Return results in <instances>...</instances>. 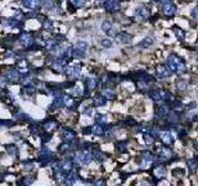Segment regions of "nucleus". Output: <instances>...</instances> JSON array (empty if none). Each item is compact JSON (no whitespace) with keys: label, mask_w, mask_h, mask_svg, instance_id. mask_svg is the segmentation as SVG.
<instances>
[{"label":"nucleus","mask_w":198,"mask_h":186,"mask_svg":"<svg viewBox=\"0 0 198 186\" xmlns=\"http://www.w3.org/2000/svg\"><path fill=\"white\" fill-rule=\"evenodd\" d=\"M192 14H193V16H194L196 19H198V6H196V8L193 9V12H192Z\"/></svg>","instance_id":"nucleus-24"},{"label":"nucleus","mask_w":198,"mask_h":186,"mask_svg":"<svg viewBox=\"0 0 198 186\" xmlns=\"http://www.w3.org/2000/svg\"><path fill=\"white\" fill-rule=\"evenodd\" d=\"M186 134H187V130H186V129H180V130H178V137H180V138L184 137Z\"/></svg>","instance_id":"nucleus-23"},{"label":"nucleus","mask_w":198,"mask_h":186,"mask_svg":"<svg viewBox=\"0 0 198 186\" xmlns=\"http://www.w3.org/2000/svg\"><path fill=\"white\" fill-rule=\"evenodd\" d=\"M158 135H160V138L162 139V141H164L165 144H171V143L174 141L172 137H171V134H170L168 131H161Z\"/></svg>","instance_id":"nucleus-7"},{"label":"nucleus","mask_w":198,"mask_h":186,"mask_svg":"<svg viewBox=\"0 0 198 186\" xmlns=\"http://www.w3.org/2000/svg\"><path fill=\"white\" fill-rule=\"evenodd\" d=\"M135 15L140 20H146L150 16V9L148 6H145V5H140L135 11Z\"/></svg>","instance_id":"nucleus-2"},{"label":"nucleus","mask_w":198,"mask_h":186,"mask_svg":"<svg viewBox=\"0 0 198 186\" xmlns=\"http://www.w3.org/2000/svg\"><path fill=\"white\" fill-rule=\"evenodd\" d=\"M162 11H164V14H165L166 16H174V15L176 14L177 9H176V6H175V5L170 4V3H166V4H164Z\"/></svg>","instance_id":"nucleus-4"},{"label":"nucleus","mask_w":198,"mask_h":186,"mask_svg":"<svg viewBox=\"0 0 198 186\" xmlns=\"http://www.w3.org/2000/svg\"><path fill=\"white\" fill-rule=\"evenodd\" d=\"M6 151L10 155H14V156H18L19 155V149H18V147H15V145H8V147H6Z\"/></svg>","instance_id":"nucleus-12"},{"label":"nucleus","mask_w":198,"mask_h":186,"mask_svg":"<svg viewBox=\"0 0 198 186\" xmlns=\"http://www.w3.org/2000/svg\"><path fill=\"white\" fill-rule=\"evenodd\" d=\"M140 186H151V185H149L148 182H141V184H140Z\"/></svg>","instance_id":"nucleus-29"},{"label":"nucleus","mask_w":198,"mask_h":186,"mask_svg":"<svg viewBox=\"0 0 198 186\" xmlns=\"http://www.w3.org/2000/svg\"><path fill=\"white\" fill-rule=\"evenodd\" d=\"M166 118H167L168 124H171V125H175L178 122V115H177L176 112H168L166 114Z\"/></svg>","instance_id":"nucleus-6"},{"label":"nucleus","mask_w":198,"mask_h":186,"mask_svg":"<svg viewBox=\"0 0 198 186\" xmlns=\"http://www.w3.org/2000/svg\"><path fill=\"white\" fill-rule=\"evenodd\" d=\"M92 128H89V127H87V128H84L83 129V133H84V134H90V133H92V130H90Z\"/></svg>","instance_id":"nucleus-26"},{"label":"nucleus","mask_w":198,"mask_h":186,"mask_svg":"<svg viewBox=\"0 0 198 186\" xmlns=\"http://www.w3.org/2000/svg\"><path fill=\"white\" fill-rule=\"evenodd\" d=\"M131 38H133V36H131V35H129L126 32H122V34H119V36H118V41H120L123 44H128V42L131 41Z\"/></svg>","instance_id":"nucleus-8"},{"label":"nucleus","mask_w":198,"mask_h":186,"mask_svg":"<svg viewBox=\"0 0 198 186\" xmlns=\"http://www.w3.org/2000/svg\"><path fill=\"white\" fill-rule=\"evenodd\" d=\"M96 186H105V184H104L103 180H98V181L96 182Z\"/></svg>","instance_id":"nucleus-27"},{"label":"nucleus","mask_w":198,"mask_h":186,"mask_svg":"<svg viewBox=\"0 0 198 186\" xmlns=\"http://www.w3.org/2000/svg\"><path fill=\"white\" fill-rule=\"evenodd\" d=\"M94 104L96 105H103V104H105V99L103 97H98V98H96Z\"/></svg>","instance_id":"nucleus-21"},{"label":"nucleus","mask_w":198,"mask_h":186,"mask_svg":"<svg viewBox=\"0 0 198 186\" xmlns=\"http://www.w3.org/2000/svg\"><path fill=\"white\" fill-rule=\"evenodd\" d=\"M172 172H174V175H180V176H183L184 174H186V170L182 169V168H177V169H175Z\"/></svg>","instance_id":"nucleus-18"},{"label":"nucleus","mask_w":198,"mask_h":186,"mask_svg":"<svg viewBox=\"0 0 198 186\" xmlns=\"http://www.w3.org/2000/svg\"><path fill=\"white\" fill-rule=\"evenodd\" d=\"M149 96H150V98H151L152 101L160 102V101H162L164 97H165V92H162V91H160V89H151V91L149 92Z\"/></svg>","instance_id":"nucleus-3"},{"label":"nucleus","mask_w":198,"mask_h":186,"mask_svg":"<svg viewBox=\"0 0 198 186\" xmlns=\"http://www.w3.org/2000/svg\"><path fill=\"white\" fill-rule=\"evenodd\" d=\"M102 44H103L104 46H107V47H110V46H112V42L109 41V40H105V41H102Z\"/></svg>","instance_id":"nucleus-25"},{"label":"nucleus","mask_w":198,"mask_h":186,"mask_svg":"<svg viewBox=\"0 0 198 186\" xmlns=\"http://www.w3.org/2000/svg\"><path fill=\"white\" fill-rule=\"evenodd\" d=\"M167 67H168L170 71H174V72H177V73H183L187 70L186 63H184L183 60L180 58L177 55H171L167 58Z\"/></svg>","instance_id":"nucleus-1"},{"label":"nucleus","mask_w":198,"mask_h":186,"mask_svg":"<svg viewBox=\"0 0 198 186\" xmlns=\"http://www.w3.org/2000/svg\"><path fill=\"white\" fill-rule=\"evenodd\" d=\"M196 160H197V161H198V156H197V158H196Z\"/></svg>","instance_id":"nucleus-30"},{"label":"nucleus","mask_w":198,"mask_h":186,"mask_svg":"<svg viewBox=\"0 0 198 186\" xmlns=\"http://www.w3.org/2000/svg\"><path fill=\"white\" fill-rule=\"evenodd\" d=\"M156 75H157L158 78H165V77H168L171 75V71L167 67H165V66L161 65V66H158V67H157Z\"/></svg>","instance_id":"nucleus-5"},{"label":"nucleus","mask_w":198,"mask_h":186,"mask_svg":"<svg viewBox=\"0 0 198 186\" xmlns=\"http://www.w3.org/2000/svg\"><path fill=\"white\" fill-rule=\"evenodd\" d=\"M141 155H142V159L145 161H152L154 160V156H152V154L150 151H142Z\"/></svg>","instance_id":"nucleus-15"},{"label":"nucleus","mask_w":198,"mask_h":186,"mask_svg":"<svg viewBox=\"0 0 198 186\" xmlns=\"http://www.w3.org/2000/svg\"><path fill=\"white\" fill-rule=\"evenodd\" d=\"M175 35H176V37L178 38V40H183L184 38V36H186V32H184L182 29H180V28H175Z\"/></svg>","instance_id":"nucleus-14"},{"label":"nucleus","mask_w":198,"mask_h":186,"mask_svg":"<svg viewBox=\"0 0 198 186\" xmlns=\"http://www.w3.org/2000/svg\"><path fill=\"white\" fill-rule=\"evenodd\" d=\"M155 2H160V3H164V4H166L168 0H155Z\"/></svg>","instance_id":"nucleus-28"},{"label":"nucleus","mask_w":198,"mask_h":186,"mask_svg":"<svg viewBox=\"0 0 198 186\" xmlns=\"http://www.w3.org/2000/svg\"><path fill=\"white\" fill-rule=\"evenodd\" d=\"M152 44H154V40L151 37H146V38H144L140 44H138V47H149Z\"/></svg>","instance_id":"nucleus-10"},{"label":"nucleus","mask_w":198,"mask_h":186,"mask_svg":"<svg viewBox=\"0 0 198 186\" xmlns=\"http://www.w3.org/2000/svg\"><path fill=\"white\" fill-rule=\"evenodd\" d=\"M116 147H118V150H120V151H126V141H119L116 144Z\"/></svg>","instance_id":"nucleus-17"},{"label":"nucleus","mask_w":198,"mask_h":186,"mask_svg":"<svg viewBox=\"0 0 198 186\" xmlns=\"http://www.w3.org/2000/svg\"><path fill=\"white\" fill-rule=\"evenodd\" d=\"M144 138H145V141L148 144H152L154 143V137L151 134H144Z\"/></svg>","instance_id":"nucleus-20"},{"label":"nucleus","mask_w":198,"mask_h":186,"mask_svg":"<svg viewBox=\"0 0 198 186\" xmlns=\"http://www.w3.org/2000/svg\"><path fill=\"white\" fill-rule=\"evenodd\" d=\"M187 165H188V169L191 171H196L198 169V161L196 159H188L187 160Z\"/></svg>","instance_id":"nucleus-11"},{"label":"nucleus","mask_w":198,"mask_h":186,"mask_svg":"<svg viewBox=\"0 0 198 186\" xmlns=\"http://www.w3.org/2000/svg\"><path fill=\"white\" fill-rule=\"evenodd\" d=\"M105 8H107L108 10L110 11H115L119 9V3L116 2V0H109V2L105 4Z\"/></svg>","instance_id":"nucleus-9"},{"label":"nucleus","mask_w":198,"mask_h":186,"mask_svg":"<svg viewBox=\"0 0 198 186\" xmlns=\"http://www.w3.org/2000/svg\"><path fill=\"white\" fill-rule=\"evenodd\" d=\"M22 182H24V185H30V184H32V182H34V179H32V178H30V176H28V178H24Z\"/></svg>","instance_id":"nucleus-22"},{"label":"nucleus","mask_w":198,"mask_h":186,"mask_svg":"<svg viewBox=\"0 0 198 186\" xmlns=\"http://www.w3.org/2000/svg\"><path fill=\"white\" fill-rule=\"evenodd\" d=\"M176 86H177V88H178L180 91H184V89H187L188 83H187L186 81H183V79H178V81L176 82Z\"/></svg>","instance_id":"nucleus-13"},{"label":"nucleus","mask_w":198,"mask_h":186,"mask_svg":"<svg viewBox=\"0 0 198 186\" xmlns=\"http://www.w3.org/2000/svg\"><path fill=\"white\" fill-rule=\"evenodd\" d=\"M157 113H158V115H160V117H166V114L168 113V109L166 107H160V108H158V111H157Z\"/></svg>","instance_id":"nucleus-19"},{"label":"nucleus","mask_w":198,"mask_h":186,"mask_svg":"<svg viewBox=\"0 0 198 186\" xmlns=\"http://www.w3.org/2000/svg\"><path fill=\"white\" fill-rule=\"evenodd\" d=\"M92 133H94L96 135H102L103 133H104V129H103L100 125H96V127L93 128V130H92Z\"/></svg>","instance_id":"nucleus-16"}]
</instances>
